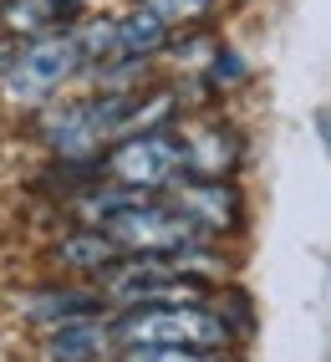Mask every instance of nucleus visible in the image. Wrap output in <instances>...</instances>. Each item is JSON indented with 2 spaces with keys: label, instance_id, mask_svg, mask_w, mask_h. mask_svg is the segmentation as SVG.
Returning a JSON list of instances; mask_svg holds the SVG:
<instances>
[{
  "label": "nucleus",
  "instance_id": "obj_2",
  "mask_svg": "<svg viewBox=\"0 0 331 362\" xmlns=\"http://www.w3.org/2000/svg\"><path fill=\"white\" fill-rule=\"evenodd\" d=\"M112 342L123 347H229L224 311L204 301H163V306H128L112 327Z\"/></svg>",
  "mask_w": 331,
  "mask_h": 362
},
{
  "label": "nucleus",
  "instance_id": "obj_6",
  "mask_svg": "<svg viewBox=\"0 0 331 362\" xmlns=\"http://www.w3.org/2000/svg\"><path fill=\"white\" fill-rule=\"evenodd\" d=\"M41 138L52 143V153H61L66 163H92L102 158V117H97V103H61V107H46L41 112Z\"/></svg>",
  "mask_w": 331,
  "mask_h": 362
},
{
  "label": "nucleus",
  "instance_id": "obj_11",
  "mask_svg": "<svg viewBox=\"0 0 331 362\" xmlns=\"http://www.w3.org/2000/svg\"><path fill=\"white\" fill-rule=\"evenodd\" d=\"M11 36H46L52 21H61V6L56 0H11L6 11H0Z\"/></svg>",
  "mask_w": 331,
  "mask_h": 362
},
{
  "label": "nucleus",
  "instance_id": "obj_3",
  "mask_svg": "<svg viewBox=\"0 0 331 362\" xmlns=\"http://www.w3.org/2000/svg\"><path fill=\"white\" fill-rule=\"evenodd\" d=\"M82 71V52L72 31H46L31 46L11 52V62L0 66V98L16 107H46Z\"/></svg>",
  "mask_w": 331,
  "mask_h": 362
},
{
  "label": "nucleus",
  "instance_id": "obj_7",
  "mask_svg": "<svg viewBox=\"0 0 331 362\" xmlns=\"http://www.w3.org/2000/svg\"><path fill=\"white\" fill-rule=\"evenodd\" d=\"M183 148V174L188 179H229L234 163H240V133L224 128V123H199L179 138Z\"/></svg>",
  "mask_w": 331,
  "mask_h": 362
},
{
  "label": "nucleus",
  "instance_id": "obj_5",
  "mask_svg": "<svg viewBox=\"0 0 331 362\" xmlns=\"http://www.w3.org/2000/svg\"><path fill=\"white\" fill-rule=\"evenodd\" d=\"M163 194L194 220L199 235H229L245 220V199H240V189L229 179H188V174H179Z\"/></svg>",
  "mask_w": 331,
  "mask_h": 362
},
{
  "label": "nucleus",
  "instance_id": "obj_4",
  "mask_svg": "<svg viewBox=\"0 0 331 362\" xmlns=\"http://www.w3.org/2000/svg\"><path fill=\"white\" fill-rule=\"evenodd\" d=\"M102 168H107L117 184L158 194V189H169V184L183 174V148H179V138H174V133L143 128V133L117 138V148L102 158Z\"/></svg>",
  "mask_w": 331,
  "mask_h": 362
},
{
  "label": "nucleus",
  "instance_id": "obj_13",
  "mask_svg": "<svg viewBox=\"0 0 331 362\" xmlns=\"http://www.w3.org/2000/svg\"><path fill=\"white\" fill-rule=\"evenodd\" d=\"M143 11H153L163 26H194L215 11V0H143Z\"/></svg>",
  "mask_w": 331,
  "mask_h": 362
},
{
  "label": "nucleus",
  "instance_id": "obj_9",
  "mask_svg": "<svg viewBox=\"0 0 331 362\" xmlns=\"http://www.w3.org/2000/svg\"><path fill=\"white\" fill-rule=\"evenodd\" d=\"M61 260H66V265H77V271H87V276H107L112 265H117V260H128V255L117 250L102 230H92V225H87V230H77V235H66V240H61Z\"/></svg>",
  "mask_w": 331,
  "mask_h": 362
},
{
  "label": "nucleus",
  "instance_id": "obj_14",
  "mask_svg": "<svg viewBox=\"0 0 331 362\" xmlns=\"http://www.w3.org/2000/svg\"><path fill=\"white\" fill-rule=\"evenodd\" d=\"M234 77H245V66L234 52H215V82H234Z\"/></svg>",
  "mask_w": 331,
  "mask_h": 362
},
{
  "label": "nucleus",
  "instance_id": "obj_10",
  "mask_svg": "<svg viewBox=\"0 0 331 362\" xmlns=\"http://www.w3.org/2000/svg\"><path fill=\"white\" fill-rule=\"evenodd\" d=\"M97 306H102L97 291H36V296H26V317L72 322V317H97Z\"/></svg>",
  "mask_w": 331,
  "mask_h": 362
},
{
  "label": "nucleus",
  "instance_id": "obj_1",
  "mask_svg": "<svg viewBox=\"0 0 331 362\" xmlns=\"http://www.w3.org/2000/svg\"><path fill=\"white\" fill-rule=\"evenodd\" d=\"M92 230H102L123 255H179V250H188V245L204 240L194 230V220H188L163 189H158V194L138 189L128 204H117L112 214H102Z\"/></svg>",
  "mask_w": 331,
  "mask_h": 362
},
{
  "label": "nucleus",
  "instance_id": "obj_15",
  "mask_svg": "<svg viewBox=\"0 0 331 362\" xmlns=\"http://www.w3.org/2000/svg\"><path fill=\"white\" fill-rule=\"evenodd\" d=\"M56 6H61V16H66V11H77V6H82V0H56Z\"/></svg>",
  "mask_w": 331,
  "mask_h": 362
},
{
  "label": "nucleus",
  "instance_id": "obj_12",
  "mask_svg": "<svg viewBox=\"0 0 331 362\" xmlns=\"http://www.w3.org/2000/svg\"><path fill=\"white\" fill-rule=\"evenodd\" d=\"M123 362H234L224 347H128Z\"/></svg>",
  "mask_w": 331,
  "mask_h": 362
},
{
  "label": "nucleus",
  "instance_id": "obj_8",
  "mask_svg": "<svg viewBox=\"0 0 331 362\" xmlns=\"http://www.w3.org/2000/svg\"><path fill=\"white\" fill-rule=\"evenodd\" d=\"M112 342V327L97 322V317H72V322H56L46 332V347L41 357L46 362H97Z\"/></svg>",
  "mask_w": 331,
  "mask_h": 362
}]
</instances>
